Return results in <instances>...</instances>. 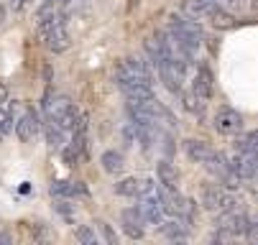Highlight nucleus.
Here are the masks:
<instances>
[{
	"mask_svg": "<svg viewBox=\"0 0 258 245\" xmlns=\"http://www.w3.org/2000/svg\"><path fill=\"white\" fill-rule=\"evenodd\" d=\"M44 108H46L49 120H54L61 130H72V128H75V123H77V118H80L75 102H72L69 97H56V100H49L46 97Z\"/></svg>",
	"mask_w": 258,
	"mask_h": 245,
	"instance_id": "nucleus-1",
	"label": "nucleus"
},
{
	"mask_svg": "<svg viewBox=\"0 0 258 245\" xmlns=\"http://www.w3.org/2000/svg\"><path fill=\"white\" fill-rule=\"evenodd\" d=\"M202 204L210 212H225V209H233L235 204H240V197H235L233 192H228L220 184H207L202 187Z\"/></svg>",
	"mask_w": 258,
	"mask_h": 245,
	"instance_id": "nucleus-2",
	"label": "nucleus"
},
{
	"mask_svg": "<svg viewBox=\"0 0 258 245\" xmlns=\"http://www.w3.org/2000/svg\"><path fill=\"white\" fill-rule=\"evenodd\" d=\"M159 77H161V82L166 85V90L169 92H181V82H184V66L187 64H181V61H176V59H161L159 64Z\"/></svg>",
	"mask_w": 258,
	"mask_h": 245,
	"instance_id": "nucleus-3",
	"label": "nucleus"
},
{
	"mask_svg": "<svg viewBox=\"0 0 258 245\" xmlns=\"http://www.w3.org/2000/svg\"><path fill=\"white\" fill-rule=\"evenodd\" d=\"M215 130L217 133H223V135H235L243 130V115L233 108H220L215 113V120H212Z\"/></svg>",
	"mask_w": 258,
	"mask_h": 245,
	"instance_id": "nucleus-4",
	"label": "nucleus"
},
{
	"mask_svg": "<svg viewBox=\"0 0 258 245\" xmlns=\"http://www.w3.org/2000/svg\"><path fill=\"white\" fill-rule=\"evenodd\" d=\"M39 130H41V118H39V113H36L33 108H26L23 115L18 118V123H16L18 141H21V143H31Z\"/></svg>",
	"mask_w": 258,
	"mask_h": 245,
	"instance_id": "nucleus-5",
	"label": "nucleus"
},
{
	"mask_svg": "<svg viewBox=\"0 0 258 245\" xmlns=\"http://www.w3.org/2000/svg\"><path fill=\"white\" fill-rule=\"evenodd\" d=\"M220 230H225V232H230L233 237L235 235H245V227H248V215L245 212H240L238 207H233V209H225V212H220V217H217V222H215Z\"/></svg>",
	"mask_w": 258,
	"mask_h": 245,
	"instance_id": "nucleus-6",
	"label": "nucleus"
},
{
	"mask_svg": "<svg viewBox=\"0 0 258 245\" xmlns=\"http://www.w3.org/2000/svg\"><path fill=\"white\" fill-rule=\"evenodd\" d=\"M44 39H46V46H49V51H54V54H61V51H67L69 49V31L64 28V21L61 18H56L54 21V26L44 33Z\"/></svg>",
	"mask_w": 258,
	"mask_h": 245,
	"instance_id": "nucleus-7",
	"label": "nucleus"
},
{
	"mask_svg": "<svg viewBox=\"0 0 258 245\" xmlns=\"http://www.w3.org/2000/svg\"><path fill=\"white\" fill-rule=\"evenodd\" d=\"M156 187L151 179H138V177H131V179H123L115 184V192L123 194V197H146L151 194Z\"/></svg>",
	"mask_w": 258,
	"mask_h": 245,
	"instance_id": "nucleus-8",
	"label": "nucleus"
},
{
	"mask_svg": "<svg viewBox=\"0 0 258 245\" xmlns=\"http://www.w3.org/2000/svg\"><path fill=\"white\" fill-rule=\"evenodd\" d=\"M156 199H159V207H161V212L164 215H181V209H184V197H179L176 189H169V187H161L156 189Z\"/></svg>",
	"mask_w": 258,
	"mask_h": 245,
	"instance_id": "nucleus-9",
	"label": "nucleus"
},
{
	"mask_svg": "<svg viewBox=\"0 0 258 245\" xmlns=\"http://www.w3.org/2000/svg\"><path fill=\"white\" fill-rule=\"evenodd\" d=\"M230 169L238 174L240 179H253L255 177V169H258V156L255 153H245V151H238V156L228 158Z\"/></svg>",
	"mask_w": 258,
	"mask_h": 245,
	"instance_id": "nucleus-10",
	"label": "nucleus"
},
{
	"mask_svg": "<svg viewBox=\"0 0 258 245\" xmlns=\"http://www.w3.org/2000/svg\"><path fill=\"white\" fill-rule=\"evenodd\" d=\"M141 204H138V212L143 217V222H151V225H161L164 222V212L159 207V199H156V189L146 197H138Z\"/></svg>",
	"mask_w": 258,
	"mask_h": 245,
	"instance_id": "nucleus-11",
	"label": "nucleus"
},
{
	"mask_svg": "<svg viewBox=\"0 0 258 245\" xmlns=\"http://www.w3.org/2000/svg\"><path fill=\"white\" fill-rule=\"evenodd\" d=\"M120 220H123V230H125L131 237H136V240L143 237V217H141V212H138V207L123 209V212H120Z\"/></svg>",
	"mask_w": 258,
	"mask_h": 245,
	"instance_id": "nucleus-12",
	"label": "nucleus"
},
{
	"mask_svg": "<svg viewBox=\"0 0 258 245\" xmlns=\"http://www.w3.org/2000/svg\"><path fill=\"white\" fill-rule=\"evenodd\" d=\"M212 8H215V0H181V13L192 21L207 18Z\"/></svg>",
	"mask_w": 258,
	"mask_h": 245,
	"instance_id": "nucleus-13",
	"label": "nucleus"
},
{
	"mask_svg": "<svg viewBox=\"0 0 258 245\" xmlns=\"http://www.w3.org/2000/svg\"><path fill=\"white\" fill-rule=\"evenodd\" d=\"M192 92H197L202 100H210L212 92H215V85H212V72L207 66H200L197 74H195V82H192Z\"/></svg>",
	"mask_w": 258,
	"mask_h": 245,
	"instance_id": "nucleus-14",
	"label": "nucleus"
},
{
	"mask_svg": "<svg viewBox=\"0 0 258 245\" xmlns=\"http://www.w3.org/2000/svg\"><path fill=\"white\" fill-rule=\"evenodd\" d=\"M184 151H187V156L197 164H207L215 156V148L207 146L205 141H184Z\"/></svg>",
	"mask_w": 258,
	"mask_h": 245,
	"instance_id": "nucleus-15",
	"label": "nucleus"
},
{
	"mask_svg": "<svg viewBox=\"0 0 258 245\" xmlns=\"http://www.w3.org/2000/svg\"><path fill=\"white\" fill-rule=\"evenodd\" d=\"M210 23L217 28V31H230V28H235V23H238V18L233 16V13H228V11H223L220 6H215L212 11H210Z\"/></svg>",
	"mask_w": 258,
	"mask_h": 245,
	"instance_id": "nucleus-16",
	"label": "nucleus"
},
{
	"mask_svg": "<svg viewBox=\"0 0 258 245\" xmlns=\"http://www.w3.org/2000/svg\"><path fill=\"white\" fill-rule=\"evenodd\" d=\"M51 194H56V197H77V194H87V187L82 182H51Z\"/></svg>",
	"mask_w": 258,
	"mask_h": 245,
	"instance_id": "nucleus-17",
	"label": "nucleus"
},
{
	"mask_svg": "<svg viewBox=\"0 0 258 245\" xmlns=\"http://www.w3.org/2000/svg\"><path fill=\"white\" fill-rule=\"evenodd\" d=\"M156 177H159L161 187L176 189V184H179V174H176V169H174L169 161H159V166H156Z\"/></svg>",
	"mask_w": 258,
	"mask_h": 245,
	"instance_id": "nucleus-18",
	"label": "nucleus"
},
{
	"mask_svg": "<svg viewBox=\"0 0 258 245\" xmlns=\"http://www.w3.org/2000/svg\"><path fill=\"white\" fill-rule=\"evenodd\" d=\"M100 164H102V169H105L107 174H120L123 166H125V158H123L120 151H105V153L100 156Z\"/></svg>",
	"mask_w": 258,
	"mask_h": 245,
	"instance_id": "nucleus-19",
	"label": "nucleus"
},
{
	"mask_svg": "<svg viewBox=\"0 0 258 245\" xmlns=\"http://www.w3.org/2000/svg\"><path fill=\"white\" fill-rule=\"evenodd\" d=\"M120 90H123V95H125L128 102H146V100L154 97L151 87H146V85H125Z\"/></svg>",
	"mask_w": 258,
	"mask_h": 245,
	"instance_id": "nucleus-20",
	"label": "nucleus"
},
{
	"mask_svg": "<svg viewBox=\"0 0 258 245\" xmlns=\"http://www.w3.org/2000/svg\"><path fill=\"white\" fill-rule=\"evenodd\" d=\"M159 227H161V232H164L169 240H187V237H189L187 225L179 222V220H174V222H161Z\"/></svg>",
	"mask_w": 258,
	"mask_h": 245,
	"instance_id": "nucleus-21",
	"label": "nucleus"
},
{
	"mask_svg": "<svg viewBox=\"0 0 258 245\" xmlns=\"http://www.w3.org/2000/svg\"><path fill=\"white\" fill-rule=\"evenodd\" d=\"M44 135H46V143L51 148H61L64 146V130L54 123V120H46L44 123Z\"/></svg>",
	"mask_w": 258,
	"mask_h": 245,
	"instance_id": "nucleus-22",
	"label": "nucleus"
},
{
	"mask_svg": "<svg viewBox=\"0 0 258 245\" xmlns=\"http://www.w3.org/2000/svg\"><path fill=\"white\" fill-rule=\"evenodd\" d=\"M184 108H187L189 113H195V115H202L205 113V100L197 92H187L184 95Z\"/></svg>",
	"mask_w": 258,
	"mask_h": 245,
	"instance_id": "nucleus-23",
	"label": "nucleus"
},
{
	"mask_svg": "<svg viewBox=\"0 0 258 245\" xmlns=\"http://www.w3.org/2000/svg\"><path fill=\"white\" fill-rule=\"evenodd\" d=\"M143 46H146V54H149V59H151V64H154V66L164 59V49H161V44L156 41V36H154V39H149Z\"/></svg>",
	"mask_w": 258,
	"mask_h": 245,
	"instance_id": "nucleus-24",
	"label": "nucleus"
},
{
	"mask_svg": "<svg viewBox=\"0 0 258 245\" xmlns=\"http://www.w3.org/2000/svg\"><path fill=\"white\" fill-rule=\"evenodd\" d=\"M0 130L3 133L13 130V108L11 105H3V102H0Z\"/></svg>",
	"mask_w": 258,
	"mask_h": 245,
	"instance_id": "nucleus-25",
	"label": "nucleus"
},
{
	"mask_svg": "<svg viewBox=\"0 0 258 245\" xmlns=\"http://www.w3.org/2000/svg\"><path fill=\"white\" fill-rule=\"evenodd\" d=\"M97 227H100V232H102V237H105V242L107 245H118V232L110 227V222H105V220H97L95 222Z\"/></svg>",
	"mask_w": 258,
	"mask_h": 245,
	"instance_id": "nucleus-26",
	"label": "nucleus"
},
{
	"mask_svg": "<svg viewBox=\"0 0 258 245\" xmlns=\"http://www.w3.org/2000/svg\"><path fill=\"white\" fill-rule=\"evenodd\" d=\"M75 237L80 240V242H85V245H97V235L87 227V225H82V227H77V232H75Z\"/></svg>",
	"mask_w": 258,
	"mask_h": 245,
	"instance_id": "nucleus-27",
	"label": "nucleus"
},
{
	"mask_svg": "<svg viewBox=\"0 0 258 245\" xmlns=\"http://www.w3.org/2000/svg\"><path fill=\"white\" fill-rule=\"evenodd\" d=\"M238 151H245V153H255V133H248L245 138H240V141L235 143Z\"/></svg>",
	"mask_w": 258,
	"mask_h": 245,
	"instance_id": "nucleus-28",
	"label": "nucleus"
},
{
	"mask_svg": "<svg viewBox=\"0 0 258 245\" xmlns=\"http://www.w3.org/2000/svg\"><path fill=\"white\" fill-rule=\"evenodd\" d=\"M80 156H82V153H80V151H77L75 146H69V148H64V161H67L69 166H75V164L80 161Z\"/></svg>",
	"mask_w": 258,
	"mask_h": 245,
	"instance_id": "nucleus-29",
	"label": "nucleus"
},
{
	"mask_svg": "<svg viewBox=\"0 0 258 245\" xmlns=\"http://www.w3.org/2000/svg\"><path fill=\"white\" fill-rule=\"evenodd\" d=\"M245 235H248V240H250V242H255V240H258V225H255V220H250V217H248Z\"/></svg>",
	"mask_w": 258,
	"mask_h": 245,
	"instance_id": "nucleus-30",
	"label": "nucleus"
},
{
	"mask_svg": "<svg viewBox=\"0 0 258 245\" xmlns=\"http://www.w3.org/2000/svg\"><path fill=\"white\" fill-rule=\"evenodd\" d=\"M6 100H8V87L0 85V102H6Z\"/></svg>",
	"mask_w": 258,
	"mask_h": 245,
	"instance_id": "nucleus-31",
	"label": "nucleus"
},
{
	"mask_svg": "<svg viewBox=\"0 0 258 245\" xmlns=\"http://www.w3.org/2000/svg\"><path fill=\"white\" fill-rule=\"evenodd\" d=\"M11 240H13V237H11L8 232H0V242H11Z\"/></svg>",
	"mask_w": 258,
	"mask_h": 245,
	"instance_id": "nucleus-32",
	"label": "nucleus"
},
{
	"mask_svg": "<svg viewBox=\"0 0 258 245\" xmlns=\"http://www.w3.org/2000/svg\"><path fill=\"white\" fill-rule=\"evenodd\" d=\"M3 138H6V133H3V130H0V141H3Z\"/></svg>",
	"mask_w": 258,
	"mask_h": 245,
	"instance_id": "nucleus-33",
	"label": "nucleus"
},
{
	"mask_svg": "<svg viewBox=\"0 0 258 245\" xmlns=\"http://www.w3.org/2000/svg\"><path fill=\"white\" fill-rule=\"evenodd\" d=\"M233 3H235V0H233Z\"/></svg>",
	"mask_w": 258,
	"mask_h": 245,
	"instance_id": "nucleus-34",
	"label": "nucleus"
}]
</instances>
